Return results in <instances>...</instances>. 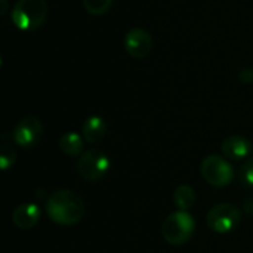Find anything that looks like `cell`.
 <instances>
[{"instance_id":"6da1fadb","label":"cell","mask_w":253,"mask_h":253,"mask_svg":"<svg viewBox=\"0 0 253 253\" xmlns=\"http://www.w3.org/2000/svg\"><path fill=\"white\" fill-rule=\"evenodd\" d=\"M46 213L58 225H76L84 216V200L76 191L58 190L47 197Z\"/></svg>"},{"instance_id":"7a4b0ae2","label":"cell","mask_w":253,"mask_h":253,"mask_svg":"<svg viewBox=\"0 0 253 253\" xmlns=\"http://www.w3.org/2000/svg\"><path fill=\"white\" fill-rule=\"evenodd\" d=\"M49 15L46 0H18L10 12V19L21 31L39 30Z\"/></svg>"},{"instance_id":"3957f363","label":"cell","mask_w":253,"mask_h":253,"mask_svg":"<svg viewBox=\"0 0 253 253\" xmlns=\"http://www.w3.org/2000/svg\"><path fill=\"white\" fill-rule=\"evenodd\" d=\"M196 221L190 212L176 211L170 213L162 224V237L172 246H182L193 237Z\"/></svg>"},{"instance_id":"277c9868","label":"cell","mask_w":253,"mask_h":253,"mask_svg":"<svg viewBox=\"0 0 253 253\" xmlns=\"http://www.w3.org/2000/svg\"><path fill=\"white\" fill-rule=\"evenodd\" d=\"M108 170H110V159L104 151L98 148L86 150L79 157L77 173L82 179L87 182H96L102 179Z\"/></svg>"},{"instance_id":"5b68a950","label":"cell","mask_w":253,"mask_h":253,"mask_svg":"<svg viewBox=\"0 0 253 253\" xmlns=\"http://www.w3.org/2000/svg\"><path fill=\"white\" fill-rule=\"evenodd\" d=\"M200 173L203 179L213 187H227L234 179L233 166L221 156L211 154L203 159L200 165Z\"/></svg>"},{"instance_id":"8992f818","label":"cell","mask_w":253,"mask_h":253,"mask_svg":"<svg viewBox=\"0 0 253 253\" xmlns=\"http://www.w3.org/2000/svg\"><path fill=\"white\" fill-rule=\"evenodd\" d=\"M240 221H242V211L230 203H221L213 206L206 216L208 227L218 234H225L233 231L236 227H239Z\"/></svg>"},{"instance_id":"52a82bcc","label":"cell","mask_w":253,"mask_h":253,"mask_svg":"<svg viewBox=\"0 0 253 253\" xmlns=\"http://www.w3.org/2000/svg\"><path fill=\"white\" fill-rule=\"evenodd\" d=\"M43 133L44 129L42 122L34 116H27L16 123L12 132V139L18 147L30 150L42 141Z\"/></svg>"},{"instance_id":"ba28073f","label":"cell","mask_w":253,"mask_h":253,"mask_svg":"<svg viewBox=\"0 0 253 253\" xmlns=\"http://www.w3.org/2000/svg\"><path fill=\"white\" fill-rule=\"evenodd\" d=\"M126 52L136 59H144L147 58L154 46L151 34L144 30V28H132L126 33L125 40H123Z\"/></svg>"},{"instance_id":"9c48e42d","label":"cell","mask_w":253,"mask_h":253,"mask_svg":"<svg viewBox=\"0 0 253 253\" xmlns=\"http://www.w3.org/2000/svg\"><path fill=\"white\" fill-rule=\"evenodd\" d=\"M42 212L34 203H24L15 208L12 212V222L19 230H31L40 221Z\"/></svg>"},{"instance_id":"30bf717a","label":"cell","mask_w":253,"mask_h":253,"mask_svg":"<svg viewBox=\"0 0 253 253\" xmlns=\"http://www.w3.org/2000/svg\"><path fill=\"white\" fill-rule=\"evenodd\" d=\"M221 151L225 156V159L242 160V159H246L252 153V142L245 136L231 135L222 141Z\"/></svg>"},{"instance_id":"8fae6325","label":"cell","mask_w":253,"mask_h":253,"mask_svg":"<svg viewBox=\"0 0 253 253\" xmlns=\"http://www.w3.org/2000/svg\"><path fill=\"white\" fill-rule=\"evenodd\" d=\"M82 135L89 144L101 142L107 135V122L101 116H89L82 125Z\"/></svg>"},{"instance_id":"7c38bea8","label":"cell","mask_w":253,"mask_h":253,"mask_svg":"<svg viewBox=\"0 0 253 253\" xmlns=\"http://www.w3.org/2000/svg\"><path fill=\"white\" fill-rule=\"evenodd\" d=\"M58 147L65 156H70V157H77L84 153L83 151V138L77 132H65L59 138Z\"/></svg>"},{"instance_id":"4fadbf2b","label":"cell","mask_w":253,"mask_h":253,"mask_svg":"<svg viewBox=\"0 0 253 253\" xmlns=\"http://www.w3.org/2000/svg\"><path fill=\"white\" fill-rule=\"evenodd\" d=\"M196 191L193 187L187 185V184H182L179 185L175 191H173V203L175 206L178 208V211H185L188 212L190 209L194 208L196 205Z\"/></svg>"},{"instance_id":"5bb4252c","label":"cell","mask_w":253,"mask_h":253,"mask_svg":"<svg viewBox=\"0 0 253 253\" xmlns=\"http://www.w3.org/2000/svg\"><path fill=\"white\" fill-rule=\"evenodd\" d=\"M84 10L89 15L93 16H101L104 13H107L113 4V0H82Z\"/></svg>"},{"instance_id":"9a60e30c","label":"cell","mask_w":253,"mask_h":253,"mask_svg":"<svg viewBox=\"0 0 253 253\" xmlns=\"http://www.w3.org/2000/svg\"><path fill=\"white\" fill-rule=\"evenodd\" d=\"M16 162V153L15 150L7 145V144H3L1 145V150H0V168L1 170H9Z\"/></svg>"},{"instance_id":"2e32d148","label":"cell","mask_w":253,"mask_h":253,"mask_svg":"<svg viewBox=\"0 0 253 253\" xmlns=\"http://www.w3.org/2000/svg\"><path fill=\"white\" fill-rule=\"evenodd\" d=\"M239 175H240V179H242V182L245 185L253 187V157L243 163V166L240 168Z\"/></svg>"},{"instance_id":"e0dca14e","label":"cell","mask_w":253,"mask_h":253,"mask_svg":"<svg viewBox=\"0 0 253 253\" xmlns=\"http://www.w3.org/2000/svg\"><path fill=\"white\" fill-rule=\"evenodd\" d=\"M239 79L243 82V83H252L253 82V70L252 68H243L240 73H239Z\"/></svg>"},{"instance_id":"ac0fdd59","label":"cell","mask_w":253,"mask_h":253,"mask_svg":"<svg viewBox=\"0 0 253 253\" xmlns=\"http://www.w3.org/2000/svg\"><path fill=\"white\" fill-rule=\"evenodd\" d=\"M1 1V9H0V15L3 16L7 12V0H0Z\"/></svg>"}]
</instances>
